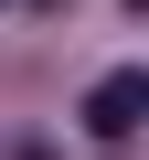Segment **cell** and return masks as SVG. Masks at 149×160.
I'll return each instance as SVG.
<instances>
[{
	"label": "cell",
	"instance_id": "6da1fadb",
	"mask_svg": "<svg viewBox=\"0 0 149 160\" xmlns=\"http://www.w3.org/2000/svg\"><path fill=\"white\" fill-rule=\"evenodd\" d=\"M138 118H149V75H138V64H117V75L85 86V128H96V139H128Z\"/></svg>",
	"mask_w": 149,
	"mask_h": 160
}]
</instances>
